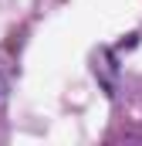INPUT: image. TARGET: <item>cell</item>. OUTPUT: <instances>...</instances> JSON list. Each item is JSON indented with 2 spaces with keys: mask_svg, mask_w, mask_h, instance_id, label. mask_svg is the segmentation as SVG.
I'll list each match as a JSON object with an SVG mask.
<instances>
[{
  "mask_svg": "<svg viewBox=\"0 0 142 146\" xmlns=\"http://www.w3.org/2000/svg\"><path fill=\"white\" fill-rule=\"evenodd\" d=\"M7 88H10V82H7V75L0 72V109H3V102H7Z\"/></svg>",
  "mask_w": 142,
  "mask_h": 146,
  "instance_id": "2",
  "label": "cell"
},
{
  "mask_svg": "<svg viewBox=\"0 0 142 146\" xmlns=\"http://www.w3.org/2000/svg\"><path fill=\"white\" fill-rule=\"evenodd\" d=\"M95 75L102 78V85H105L108 92H115V65H112V54H108V51H98V58H95Z\"/></svg>",
  "mask_w": 142,
  "mask_h": 146,
  "instance_id": "1",
  "label": "cell"
}]
</instances>
